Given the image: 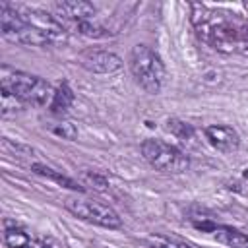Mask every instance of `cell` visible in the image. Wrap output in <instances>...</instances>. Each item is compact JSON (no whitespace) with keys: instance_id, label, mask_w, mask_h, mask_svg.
Returning <instances> with one entry per match:
<instances>
[{"instance_id":"7","label":"cell","mask_w":248,"mask_h":248,"mask_svg":"<svg viewBox=\"0 0 248 248\" xmlns=\"http://www.w3.org/2000/svg\"><path fill=\"white\" fill-rule=\"evenodd\" d=\"M79 66H83L87 72L93 74H114L122 68V58L110 50H97V48H89L83 50L78 56Z\"/></svg>"},{"instance_id":"3","label":"cell","mask_w":248,"mask_h":248,"mask_svg":"<svg viewBox=\"0 0 248 248\" xmlns=\"http://www.w3.org/2000/svg\"><path fill=\"white\" fill-rule=\"evenodd\" d=\"M0 85L4 91L17 95L21 101H25V105L31 107H45L52 101L54 95V89L46 79L21 70H14L10 66L0 68Z\"/></svg>"},{"instance_id":"9","label":"cell","mask_w":248,"mask_h":248,"mask_svg":"<svg viewBox=\"0 0 248 248\" xmlns=\"http://www.w3.org/2000/svg\"><path fill=\"white\" fill-rule=\"evenodd\" d=\"M56 12H58V21H72L78 23V21H87L95 16V6L91 2H85V0H64V2H58L56 4ZM64 25V23H62Z\"/></svg>"},{"instance_id":"13","label":"cell","mask_w":248,"mask_h":248,"mask_svg":"<svg viewBox=\"0 0 248 248\" xmlns=\"http://www.w3.org/2000/svg\"><path fill=\"white\" fill-rule=\"evenodd\" d=\"M4 242L8 248H29L31 236L19 227H8L4 231Z\"/></svg>"},{"instance_id":"20","label":"cell","mask_w":248,"mask_h":248,"mask_svg":"<svg viewBox=\"0 0 248 248\" xmlns=\"http://www.w3.org/2000/svg\"><path fill=\"white\" fill-rule=\"evenodd\" d=\"M29 248H50V246H48V244H45V242H39V240H31Z\"/></svg>"},{"instance_id":"19","label":"cell","mask_w":248,"mask_h":248,"mask_svg":"<svg viewBox=\"0 0 248 248\" xmlns=\"http://www.w3.org/2000/svg\"><path fill=\"white\" fill-rule=\"evenodd\" d=\"M83 180H85L87 186H91V188L97 190V192H105V190L108 188V180H107L105 176L97 174V172H85Z\"/></svg>"},{"instance_id":"17","label":"cell","mask_w":248,"mask_h":248,"mask_svg":"<svg viewBox=\"0 0 248 248\" xmlns=\"http://www.w3.org/2000/svg\"><path fill=\"white\" fill-rule=\"evenodd\" d=\"M145 244H147V248H192L184 242H178V240H172V238H167V236H161V234L147 236Z\"/></svg>"},{"instance_id":"18","label":"cell","mask_w":248,"mask_h":248,"mask_svg":"<svg viewBox=\"0 0 248 248\" xmlns=\"http://www.w3.org/2000/svg\"><path fill=\"white\" fill-rule=\"evenodd\" d=\"M50 130H52V134L60 136L62 140H76V136H78V128H76L72 122H60V124H54Z\"/></svg>"},{"instance_id":"10","label":"cell","mask_w":248,"mask_h":248,"mask_svg":"<svg viewBox=\"0 0 248 248\" xmlns=\"http://www.w3.org/2000/svg\"><path fill=\"white\" fill-rule=\"evenodd\" d=\"M213 236L217 242L221 244H227L231 248H248V234L246 232H240L232 227H225V225H219L215 231H213Z\"/></svg>"},{"instance_id":"5","label":"cell","mask_w":248,"mask_h":248,"mask_svg":"<svg viewBox=\"0 0 248 248\" xmlns=\"http://www.w3.org/2000/svg\"><path fill=\"white\" fill-rule=\"evenodd\" d=\"M141 155L153 169H157L161 172L178 174L190 167V157L184 151H180L178 147L165 143L161 140H153V138L143 140Z\"/></svg>"},{"instance_id":"16","label":"cell","mask_w":248,"mask_h":248,"mask_svg":"<svg viewBox=\"0 0 248 248\" xmlns=\"http://www.w3.org/2000/svg\"><path fill=\"white\" fill-rule=\"evenodd\" d=\"M72 27H74L79 35L91 37V39H101V37H108V35H110L103 25H97V23H93L91 19H87V21H78V23H74Z\"/></svg>"},{"instance_id":"11","label":"cell","mask_w":248,"mask_h":248,"mask_svg":"<svg viewBox=\"0 0 248 248\" xmlns=\"http://www.w3.org/2000/svg\"><path fill=\"white\" fill-rule=\"evenodd\" d=\"M31 170L35 172V174H41V176H45V178H50V180H54V182H58L60 186H64V188H70V190H78V192H81L83 188L74 180V178H70V176H66L64 172H60V170H54V169H50V167H46V165H41V163H33L31 165Z\"/></svg>"},{"instance_id":"15","label":"cell","mask_w":248,"mask_h":248,"mask_svg":"<svg viewBox=\"0 0 248 248\" xmlns=\"http://www.w3.org/2000/svg\"><path fill=\"white\" fill-rule=\"evenodd\" d=\"M0 97H2V101H0V110H2V116H4V118H6V116H12V114H16V112H19V110L25 108V101H21L17 95H14V93H10V91H4V89H2Z\"/></svg>"},{"instance_id":"14","label":"cell","mask_w":248,"mask_h":248,"mask_svg":"<svg viewBox=\"0 0 248 248\" xmlns=\"http://www.w3.org/2000/svg\"><path fill=\"white\" fill-rule=\"evenodd\" d=\"M167 132H170L174 138H178L182 141L194 140V134H196V130H194L192 124H188L184 120H178V118H169L167 120Z\"/></svg>"},{"instance_id":"8","label":"cell","mask_w":248,"mask_h":248,"mask_svg":"<svg viewBox=\"0 0 248 248\" xmlns=\"http://www.w3.org/2000/svg\"><path fill=\"white\" fill-rule=\"evenodd\" d=\"M205 140L209 141L211 147H215L221 153H232L240 145V136L232 126H223V124H213L203 130Z\"/></svg>"},{"instance_id":"6","label":"cell","mask_w":248,"mask_h":248,"mask_svg":"<svg viewBox=\"0 0 248 248\" xmlns=\"http://www.w3.org/2000/svg\"><path fill=\"white\" fill-rule=\"evenodd\" d=\"M64 207L78 219L105 227V229H120L122 219L120 215L107 203H101L97 200H83V198H68L64 202Z\"/></svg>"},{"instance_id":"2","label":"cell","mask_w":248,"mask_h":248,"mask_svg":"<svg viewBox=\"0 0 248 248\" xmlns=\"http://www.w3.org/2000/svg\"><path fill=\"white\" fill-rule=\"evenodd\" d=\"M0 35L10 43L46 46L56 43H66L68 37H60L41 25H35L23 17L19 8H14L6 2L0 4Z\"/></svg>"},{"instance_id":"1","label":"cell","mask_w":248,"mask_h":248,"mask_svg":"<svg viewBox=\"0 0 248 248\" xmlns=\"http://www.w3.org/2000/svg\"><path fill=\"white\" fill-rule=\"evenodd\" d=\"M190 19L196 35L211 48L225 54H248V16L194 4Z\"/></svg>"},{"instance_id":"4","label":"cell","mask_w":248,"mask_h":248,"mask_svg":"<svg viewBox=\"0 0 248 248\" xmlns=\"http://www.w3.org/2000/svg\"><path fill=\"white\" fill-rule=\"evenodd\" d=\"M130 70H132V76L136 78V81L140 83V87L145 89L147 93L157 95L163 89L165 78H167L165 64H163L161 56L147 45H136L132 48Z\"/></svg>"},{"instance_id":"12","label":"cell","mask_w":248,"mask_h":248,"mask_svg":"<svg viewBox=\"0 0 248 248\" xmlns=\"http://www.w3.org/2000/svg\"><path fill=\"white\" fill-rule=\"evenodd\" d=\"M72 103H74V91L68 85V81H62L54 89V95H52V101H50V110L54 114H60V112L68 110L72 107Z\"/></svg>"}]
</instances>
